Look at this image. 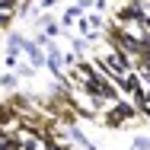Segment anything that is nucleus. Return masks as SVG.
Segmentation results:
<instances>
[{"mask_svg": "<svg viewBox=\"0 0 150 150\" xmlns=\"http://www.w3.org/2000/svg\"><path fill=\"white\" fill-rule=\"evenodd\" d=\"M70 48H74L77 54H83V51H86V38H70Z\"/></svg>", "mask_w": 150, "mask_h": 150, "instance_id": "nucleus-18", "label": "nucleus"}, {"mask_svg": "<svg viewBox=\"0 0 150 150\" xmlns=\"http://www.w3.org/2000/svg\"><path fill=\"white\" fill-rule=\"evenodd\" d=\"M96 3H99V0H77V6H80V10H93Z\"/></svg>", "mask_w": 150, "mask_h": 150, "instance_id": "nucleus-19", "label": "nucleus"}, {"mask_svg": "<svg viewBox=\"0 0 150 150\" xmlns=\"http://www.w3.org/2000/svg\"><path fill=\"white\" fill-rule=\"evenodd\" d=\"M23 54L29 58V64L35 67V70H38V67H45V61H48V51H45L35 38H26V42H23Z\"/></svg>", "mask_w": 150, "mask_h": 150, "instance_id": "nucleus-3", "label": "nucleus"}, {"mask_svg": "<svg viewBox=\"0 0 150 150\" xmlns=\"http://www.w3.org/2000/svg\"><path fill=\"white\" fill-rule=\"evenodd\" d=\"M0 150H23V141H19V131H13L3 144H0Z\"/></svg>", "mask_w": 150, "mask_h": 150, "instance_id": "nucleus-9", "label": "nucleus"}, {"mask_svg": "<svg viewBox=\"0 0 150 150\" xmlns=\"http://www.w3.org/2000/svg\"><path fill=\"white\" fill-rule=\"evenodd\" d=\"M121 3H144V0H121Z\"/></svg>", "mask_w": 150, "mask_h": 150, "instance_id": "nucleus-22", "label": "nucleus"}, {"mask_svg": "<svg viewBox=\"0 0 150 150\" xmlns=\"http://www.w3.org/2000/svg\"><path fill=\"white\" fill-rule=\"evenodd\" d=\"M23 42H26V35H19V32H6V48L23 51Z\"/></svg>", "mask_w": 150, "mask_h": 150, "instance_id": "nucleus-10", "label": "nucleus"}, {"mask_svg": "<svg viewBox=\"0 0 150 150\" xmlns=\"http://www.w3.org/2000/svg\"><path fill=\"white\" fill-rule=\"evenodd\" d=\"M45 150H74V141L67 144V141H58V137H48L45 141Z\"/></svg>", "mask_w": 150, "mask_h": 150, "instance_id": "nucleus-11", "label": "nucleus"}, {"mask_svg": "<svg viewBox=\"0 0 150 150\" xmlns=\"http://www.w3.org/2000/svg\"><path fill=\"white\" fill-rule=\"evenodd\" d=\"M86 19H90V26H93V29H96V32H105V19H102L99 13H90Z\"/></svg>", "mask_w": 150, "mask_h": 150, "instance_id": "nucleus-14", "label": "nucleus"}, {"mask_svg": "<svg viewBox=\"0 0 150 150\" xmlns=\"http://www.w3.org/2000/svg\"><path fill=\"white\" fill-rule=\"evenodd\" d=\"M10 19H13V13H3L0 10V26H10Z\"/></svg>", "mask_w": 150, "mask_h": 150, "instance_id": "nucleus-21", "label": "nucleus"}, {"mask_svg": "<svg viewBox=\"0 0 150 150\" xmlns=\"http://www.w3.org/2000/svg\"><path fill=\"white\" fill-rule=\"evenodd\" d=\"M83 16H86V10H80L77 3H74V6H67V10H64V16H61V26H64V32H70V26H77Z\"/></svg>", "mask_w": 150, "mask_h": 150, "instance_id": "nucleus-6", "label": "nucleus"}, {"mask_svg": "<svg viewBox=\"0 0 150 150\" xmlns=\"http://www.w3.org/2000/svg\"><path fill=\"white\" fill-rule=\"evenodd\" d=\"M16 125H19V112H16L10 102H0V128L16 131Z\"/></svg>", "mask_w": 150, "mask_h": 150, "instance_id": "nucleus-5", "label": "nucleus"}, {"mask_svg": "<svg viewBox=\"0 0 150 150\" xmlns=\"http://www.w3.org/2000/svg\"><path fill=\"white\" fill-rule=\"evenodd\" d=\"M35 26H38V32H45L48 38H58V35H64V26H61V23H54L48 13H45V16H35Z\"/></svg>", "mask_w": 150, "mask_h": 150, "instance_id": "nucleus-4", "label": "nucleus"}, {"mask_svg": "<svg viewBox=\"0 0 150 150\" xmlns=\"http://www.w3.org/2000/svg\"><path fill=\"white\" fill-rule=\"evenodd\" d=\"M131 150H150V134H134Z\"/></svg>", "mask_w": 150, "mask_h": 150, "instance_id": "nucleus-12", "label": "nucleus"}, {"mask_svg": "<svg viewBox=\"0 0 150 150\" xmlns=\"http://www.w3.org/2000/svg\"><path fill=\"white\" fill-rule=\"evenodd\" d=\"M3 64H6L10 70H16V64H19V51H16V48H6V54H3Z\"/></svg>", "mask_w": 150, "mask_h": 150, "instance_id": "nucleus-13", "label": "nucleus"}, {"mask_svg": "<svg viewBox=\"0 0 150 150\" xmlns=\"http://www.w3.org/2000/svg\"><path fill=\"white\" fill-rule=\"evenodd\" d=\"M35 3H38L42 10H51V6H58V0H35Z\"/></svg>", "mask_w": 150, "mask_h": 150, "instance_id": "nucleus-20", "label": "nucleus"}, {"mask_svg": "<svg viewBox=\"0 0 150 150\" xmlns=\"http://www.w3.org/2000/svg\"><path fill=\"white\" fill-rule=\"evenodd\" d=\"M32 74H35L32 64H16V77H32Z\"/></svg>", "mask_w": 150, "mask_h": 150, "instance_id": "nucleus-16", "label": "nucleus"}, {"mask_svg": "<svg viewBox=\"0 0 150 150\" xmlns=\"http://www.w3.org/2000/svg\"><path fill=\"white\" fill-rule=\"evenodd\" d=\"M141 118L137 115V109H134V102H125V99H118V102H112V105H105V115H102V121H105V128H121L125 121H134Z\"/></svg>", "mask_w": 150, "mask_h": 150, "instance_id": "nucleus-1", "label": "nucleus"}, {"mask_svg": "<svg viewBox=\"0 0 150 150\" xmlns=\"http://www.w3.org/2000/svg\"><path fill=\"white\" fill-rule=\"evenodd\" d=\"M32 13H35V3L32 0H23L19 3V16H32Z\"/></svg>", "mask_w": 150, "mask_h": 150, "instance_id": "nucleus-17", "label": "nucleus"}, {"mask_svg": "<svg viewBox=\"0 0 150 150\" xmlns=\"http://www.w3.org/2000/svg\"><path fill=\"white\" fill-rule=\"evenodd\" d=\"M45 51H48V61H45V67L51 70V77H58V83H64V77H67V74H64V67H67V64H64V51H61L58 45H48Z\"/></svg>", "mask_w": 150, "mask_h": 150, "instance_id": "nucleus-2", "label": "nucleus"}, {"mask_svg": "<svg viewBox=\"0 0 150 150\" xmlns=\"http://www.w3.org/2000/svg\"><path fill=\"white\" fill-rule=\"evenodd\" d=\"M67 134H70V141H74V144H80L83 150H96V144L83 134V128H80V125H70V128H67Z\"/></svg>", "mask_w": 150, "mask_h": 150, "instance_id": "nucleus-7", "label": "nucleus"}, {"mask_svg": "<svg viewBox=\"0 0 150 150\" xmlns=\"http://www.w3.org/2000/svg\"><path fill=\"white\" fill-rule=\"evenodd\" d=\"M0 10H3V13H13V16H16V13H19V0H0Z\"/></svg>", "mask_w": 150, "mask_h": 150, "instance_id": "nucleus-15", "label": "nucleus"}, {"mask_svg": "<svg viewBox=\"0 0 150 150\" xmlns=\"http://www.w3.org/2000/svg\"><path fill=\"white\" fill-rule=\"evenodd\" d=\"M16 86H19V77H16V70H6V74H0V90L16 93Z\"/></svg>", "mask_w": 150, "mask_h": 150, "instance_id": "nucleus-8", "label": "nucleus"}]
</instances>
